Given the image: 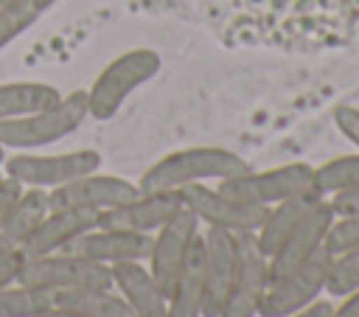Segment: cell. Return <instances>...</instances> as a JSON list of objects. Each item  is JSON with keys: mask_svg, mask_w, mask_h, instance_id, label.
Segmentation results:
<instances>
[{"mask_svg": "<svg viewBox=\"0 0 359 317\" xmlns=\"http://www.w3.org/2000/svg\"><path fill=\"white\" fill-rule=\"evenodd\" d=\"M87 118V93L73 90L67 95H59V101H53L45 109H36L14 121H3L0 146L6 151H31L39 146H50L73 135Z\"/></svg>", "mask_w": 359, "mask_h": 317, "instance_id": "obj_3", "label": "cell"}, {"mask_svg": "<svg viewBox=\"0 0 359 317\" xmlns=\"http://www.w3.org/2000/svg\"><path fill=\"white\" fill-rule=\"evenodd\" d=\"M17 281L34 283L50 292H65V289H87V286H112V267L84 258L70 250L48 252V255H34L25 258L20 267Z\"/></svg>", "mask_w": 359, "mask_h": 317, "instance_id": "obj_6", "label": "cell"}, {"mask_svg": "<svg viewBox=\"0 0 359 317\" xmlns=\"http://www.w3.org/2000/svg\"><path fill=\"white\" fill-rule=\"evenodd\" d=\"M205 306V267H202V238L191 244V252L168 289L165 317H202Z\"/></svg>", "mask_w": 359, "mask_h": 317, "instance_id": "obj_18", "label": "cell"}, {"mask_svg": "<svg viewBox=\"0 0 359 317\" xmlns=\"http://www.w3.org/2000/svg\"><path fill=\"white\" fill-rule=\"evenodd\" d=\"M48 213V191L45 188H22L20 199L0 219V252H20L36 222Z\"/></svg>", "mask_w": 359, "mask_h": 317, "instance_id": "obj_19", "label": "cell"}, {"mask_svg": "<svg viewBox=\"0 0 359 317\" xmlns=\"http://www.w3.org/2000/svg\"><path fill=\"white\" fill-rule=\"evenodd\" d=\"M320 196H323V194L309 191V194H297V196H289V199H283V202H275V205L266 210L264 224L255 230V238H258L261 250L269 255V252L294 230V224L306 216V210H309Z\"/></svg>", "mask_w": 359, "mask_h": 317, "instance_id": "obj_20", "label": "cell"}, {"mask_svg": "<svg viewBox=\"0 0 359 317\" xmlns=\"http://www.w3.org/2000/svg\"><path fill=\"white\" fill-rule=\"evenodd\" d=\"M359 286V247H351L345 252H337L328 267L325 292L334 297H342Z\"/></svg>", "mask_w": 359, "mask_h": 317, "instance_id": "obj_26", "label": "cell"}, {"mask_svg": "<svg viewBox=\"0 0 359 317\" xmlns=\"http://www.w3.org/2000/svg\"><path fill=\"white\" fill-rule=\"evenodd\" d=\"M359 188V151L331 157L320 166H314V191L328 196L334 191Z\"/></svg>", "mask_w": 359, "mask_h": 317, "instance_id": "obj_24", "label": "cell"}, {"mask_svg": "<svg viewBox=\"0 0 359 317\" xmlns=\"http://www.w3.org/2000/svg\"><path fill=\"white\" fill-rule=\"evenodd\" d=\"M328 317H359V286L348 295H342V300L337 306H331Z\"/></svg>", "mask_w": 359, "mask_h": 317, "instance_id": "obj_32", "label": "cell"}, {"mask_svg": "<svg viewBox=\"0 0 359 317\" xmlns=\"http://www.w3.org/2000/svg\"><path fill=\"white\" fill-rule=\"evenodd\" d=\"M98 219L101 210L95 208H48V213L36 222L20 252L25 258H34V255L67 250L79 236L98 227Z\"/></svg>", "mask_w": 359, "mask_h": 317, "instance_id": "obj_14", "label": "cell"}, {"mask_svg": "<svg viewBox=\"0 0 359 317\" xmlns=\"http://www.w3.org/2000/svg\"><path fill=\"white\" fill-rule=\"evenodd\" d=\"M101 168V151L95 149H73L59 154H39V151H14L3 160V174L17 180L22 188H59L81 174Z\"/></svg>", "mask_w": 359, "mask_h": 317, "instance_id": "obj_5", "label": "cell"}, {"mask_svg": "<svg viewBox=\"0 0 359 317\" xmlns=\"http://www.w3.org/2000/svg\"><path fill=\"white\" fill-rule=\"evenodd\" d=\"M331 255L345 252L351 247H359V216H334L325 244H323Z\"/></svg>", "mask_w": 359, "mask_h": 317, "instance_id": "obj_27", "label": "cell"}, {"mask_svg": "<svg viewBox=\"0 0 359 317\" xmlns=\"http://www.w3.org/2000/svg\"><path fill=\"white\" fill-rule=\"evenodd\" d=\"M180 196H182V205L199 219V224L222 227L230 233H255L264 224L269 210L264 205L236 199L210 182H191L180 188Z\"/></svg>", "mask_w": 359, "mask_h": 317, "instance_id": "obj_7", "label": "cell"}, {"mask_svg": "<svg viewBox=\"0 0 359 317\" xmlns=\"http://www.w3.org/2000/svg\"><path fill=\"white\" fill-rule=\"evenodd\" d=\"M196 236H199V219L185 205L163 227H157L151 233V250H149L146 267L151 269L157 283L165 289V295H168L177 272L182 269V264H185Z\"/></svg>", "mask_w": 359, "mask_h": 317, "instance_id": "obj_11", "label": "cell"}, {"mask_svg": "<svg viewBox=\"0 0 359 317\" xmlns=\"http://www.w3.org/2000/svg\"><path fill=\"white\" fill-rule=\"evenodd\" d=\"M331 314V303L328 300H314L311 306H306V309H300V311H294V314H286V317H328Z\"/></svg>", "mask_w": 359, "mask_h": 317, "instance_id": "obj_33", "label": "cell"}, {"mask_svg": "<svg viewBox=\"0 0 359 317\" xmlns=\"http://www.w3.org/2000/svg\"><path fill=\"white\" fill-rule=\"evenodd\" d=\"M331 222H334V210H331L328 199L320 196L306 210V216L294 224V230L266 255L269 258V283L272 281H280L283 275H289L297 267H303L306 261H311L323 250Z\"/></svg>", "mask_w": 359, "mask_h": 317, "instance_id": "obj_10", "label": "cell"}, {"mask_svg": "<svg viewBox=\"0 0 359 317\" xmlns=\"http://www.w3.org/2000/svg\"><path fill=\"white\" fill-rule=\"evenodd\" d=\"M3 160H6V149L0 146V166H3Z\"/></svg>", "mask_w": 359, "mask_h": 317, "instance_id": "obj_36", "label": "cell"}, {"mask_svg": "<svg viewBox=\"0 0 359 317\" xmlns=\"http://www.w3.org/2000/svg\"><path fill=\"white\" fill-rule=\"evenodd\" d=\"M59 306H70L87 311L90 317H137L129 300L115 286H87V289H65L56 292Z\"/></svg>", "mask_w": 359, "mask_h": 317, "instance_id": "obj_22", "label": "cell"}, {"mask_svg": "<svg viewBox=\"0 0 359 317\" xmlns=\"http://www.w3.org/2000/svg\"><path fill=\"white\" fill-rule=\"evenodd\" d=\"M112 286L129 300L137 317H165L168 295L146 267V261L112 264Z\"/></svg>", "mask_w": 359, "mask_h": 317, "instance_id": "obj_17", "label": "cell"}, {"mask_svg": "<svg viewBox=\"0 0 359 317\" xmlns=\"http://www.w3.org/2000/svg\"><path fill=\"white\" fill-rule=\"evenodd\" d=\"M163 67V59L154 48H132L118 53L101 73L93 79V84L84 90L87 93V115L95 121H109L118 115L123 101L151 81Z\"/></svg>", "mask_w": 359, "mask_h": 317, "instance_id": "obj_2", "label": "cell"}, {"mask_svg": "<svg viewBox=\"0 0 359 317\" xmlns=\"http://www.w3.org/2000/svg\"><path fill=\"white\" fill-rule=\"evenodd\" d=\"M53 303H56V292L34 283L11 281L0 286V317H36Z\"/></svg>", "mask_w": 359, "mask_h": 317, "instance_id": "obj_23", "label": "cell"}, {"mask_svg": "<svg viewBox=\"0 0 359 317\" xmlns=\"http://www.w3.org/2000/svg\"><path fill=\"white\" fill-rule=\"evenodd\" d=\"M252 168L238 151L224 146H185L154 160L137 180L140 191H180L191 182H219Z\"/></svg>", "mask_w": 359, "mask_h": 317, "instance_id": "obj_1", "label": "cell"}, {"mask_svg": "<svg viewBox=\"0 0 359 317\" xmlns=\"http://www.w3.org/2000/svg\"><path fill=\"white\" fill-rule=\"evenodd\" d=\"M59 90L48 81H3L0 84V123L31 115L59 101Z\"/></svg>", "mask_w": 359, "mask_h": 317, "instance_id": "obj_21", "label": "cell"}, {"mask_svg": "<svg viewBox=\"0 0 359 317\" xmlns=\"http://www.w3.org/2000/svg\"><path fill=\"white\" fill-rule=\"evenodd\" d=\"M36 317H90L87 311H79V309H70V306H59V303H53V306H48L42 314H36Z\"/></svg>", "mask_w": 359, "mask_h": 317, "instance_id": "obj_34", "label": "cell"}, {"mask_svg": "<svg viewBox=\"0 0 359 317\" xmlns=\"http://www.w3.org/2000/svg\"><path fill=\"white\" fill-rule=\"evenodd\" d=\"M42 17L34 0H6L0 3V50L11 45L20 34H25Z\"/></svg>", "mask_w": 359, "mask_h": 317, "instance_id": "obj_25", "label": "cell"}, {"mask_svg": "<svg viewBox=\"0 0 359 317\" xmlns=\"http://www.w3.org/2000/svg\"><path fill=\"white\" fill-rule=\"evenodd\" d=\"M331 118H334V126L339 129V135L359 149V107H353V104H337L334 112H331Z\"/></svg>", "mask_w": 359, "mask_h": 317, "instance_id": "obj_28", "label": "cell"}, {"mask_svg": "<svg viewBox=\"0 0 359 317\" xmlns=\"http://www.w3.org/2000/svg\"><path fill=\"white\" fill-rule=\"evenodd\" d=\"M140 188L137 182L118 177V174H104L90 171L81 174L59 188L48 191V208H95V210H109L115 205L129 202L132 196H137Z\"/></svg>", "mask_w": 359, "mask_h": 317, "instance_id": "obj_12", "label": "cell"}, {"mask_svg": "<svg viewBox=\"0 0 359 317\" xmlns=\"http://www.w3.org/2000/svg\"><path fill=\"white\" fill-rule=\"evenodd\" d=\"M0 3H6V0H0Z\"/></svg>", "mask_w": 359, "mask_h": 317, "instance_id": "obj_38", "label": "cell"}, {"mask_svg": "<svg viewBox=\"0 0 359 317\" xmlns=\"http://www.w3.org/2000/svg\"><path fill=\"white\" fill-rule=\"evenodd\" d=\"M199 238H202V267H205L202 317H219L236 272V233L222 227H205Z\"/></svg>", "mask_w": 359, "mask_h": 317, "instance_id": "obj_13", "label": "cell"}, {"mask_svg": "<svg viewBox=\"0 0 359 317\" xmlns=\"http://www.w3.org/2000/svg\"><path fill=\"white\" fill-rule=\"evenodd\" d=\"M67 250L109 267L118 261H146L151 250V233H132V230H115L98 224L84 236H79Z\"/></svg>", "mask_w": 359, "mask_h": 317, "instance_id": "obj_16", "label": "cell"}, {"mask_svg": "<svg viewBox=\"0 0 359 317\" xmlns=\"http://www.w3.org/2000/svg\"><path fill=\"white\" fill-rule=\"evenodd\" d=\"M20 194H22V185L3 174V180H0V219L11 210V205L20 199Z\"/></svg>", "mask_w": 359, "mask_h": 317, "instance_id": "obj_31", "label": "cell"}, {"mask_svg": "<svg viewBox=\"0 0 359 317\" xmlns=\"http://www.w3.org/2000/svg\"><path fill=\"white\" fill-rule=\"evenodd\" d=\"M36 6H39V11H48L50 6H56V0H34Z\"/></svg>", "mask_w": 359, "mask_h": 317, "instance_id": "obj_35", "label": "cell"}, {"mask_svg": "<svg viewBox=\"0 0 359 317\" xmlns=\"http://www.w3.org/2000/svg\"><path fill=\"white\" fill-rule=\"evenodd\" d=\"M269 286V258L255 233H236V272L219 317H258V303Z\"/></svg>", "mask_w": 359, "mask_h": 317, "instance_id": "obj_8", "label": "cell"}, {"mask_svg": "<svg viewBox=\"0 0 359 317\" xmlns=\"http://www.w3.org/2000/svg\"><path fill=\"white\" fill-rule=\"evenodd\" d=\"M334 216H359V188H345V191H334L325 196Z\"/></svg>", "mask_w": 359, "mask_h": 317, "instance_id": "obj_29", "label": "cell"}, {"mask_svg": "<svg viewBox=\"0 0 359 317\" xmlns=\"http://www.w3.org/2000/svg\"><path fill=\"white\" fill-rule=\"evenodd\" d=\"M25 255L22 252H0V286L17 281L20 275V267H22Z\"/></svg>", "mask_w": 359, "mask_h": 317, "instance_id": "obj_30", "label": "cell"}, {"mask_svg": "<svg viewBox=\"0 0 359 317\" xmlns=\"http://www.w3.org/2000/svg\"><path fill=\"white\" fill-rule=\"evenodd\" d=\"M182 208L180 191H140L123 205L101 210L98 224L132 233H154Z\"/></svg>", "mask_w": 359, "mask_h": 317, "instance_id": "obj_15", "label": "cell"}, {"mask_svg": "<svg viewBox=\"0 0 359 317\" xmlns=\"http://www.w3.org/2000/svg\"><path fill=\"white\" fill-rule=\"evenodd\" d=\"M216 188L236 199L272 208L275 202L314 191V166L294 160V163H283V166H272V168H261V171L247 168L241 174L219 180Z\"/></svg>", "mask_w": 359, "mask_h": 317, "instance_id": "obj_4", "label": "cell"}, {"mask_svg": "<svg viewBox=\"0 0 359 317\" xmlns=\"http://www.w3.org/2000/svg\"><path fill=\"white\" fill-rule=\"evenodd\" d=\"M0 180H3V171H0Z\"/></svg>", "mask_w": 359, "mask_h": 317, "instance_id": "obj_37", "label": "cell"}, {"mask_svg": "<svg viewBox=\"0 0 359 317\" xmlns=\"http://www.w3.org/2000/svg\"><path fill=\"white\" fill-rule=\"evenodd\" d=\"M331 258L334 255L323 247L311 261L283 275L280 281H272L258 303V317H286L320 300V295L325 292Z\"/></svg>", "mask_w": 359, "mask_h": 317, "instance_id": "obj_9", "label": "cell"}]
</instances>
